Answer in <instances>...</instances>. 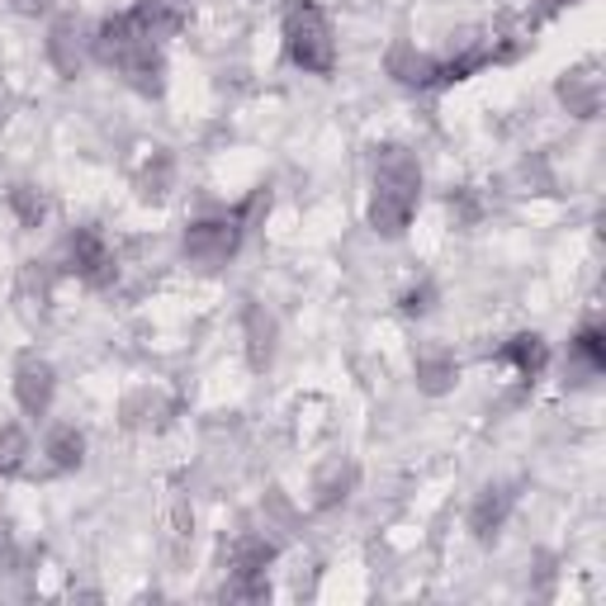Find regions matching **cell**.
<instances>
[{
    "mask_svg": "<svg viewBox=\"0 0 606 606\" xmlns=\"http://www.w3.org/2000/svg\"><path fill=\"white\" fill-rule=\"evenodd\" d=\"M498 360H508V365L522 370V380H536V374L545 370V360H550V351H545L540 337H512V341L498 351Z\"/></svg>",
    "mask_w": 606,
    "mask_h": 606,
    "instance_id": "obj_7",
    "label": "cell"
},
{
    "mask_svg": "<svg viewBox=\"0 0 606 606\" xmlns=\"http://www.w3.org/2000/svg\"><path fill=\"white\" fill-rule=\"evenodd\" d=\"M237 247V223L233 219H205V223H195L190 233H185V256L199 266H219L228 261Z\"/></svg>",
    "mask_w": 606,
    "mask_h": 606,
    "instance_id": "obj_3",
    "label": "cell"
},
{
    "mask_svg": "<svg viewBox=\"0 0 606 606\" xmlns=\"http://www.w3.org/2000/svg\"><path fill=\"white\" fill-rule=\"evenodd\" d=\"M67 256H71V270H77L85 284H109L114 280V252L105 247V237H100L95 228H81V233L67 242Z\"/></svg>",
    "mask_w": 606,
    "mask_h": 606,
    "instance_id": "obj_4",
    "label": "cell"
},
{
    "mask_svg": "<svg viewBox=\"0 0 606 606\" xmlns=\"http://www.w3.org/2000/svg\"><path fill=\"white\" fill-rule=\"evenodd\" d=\"M284 48H290L294 67L313 71V77H331V67H337V43H331V24H327V14L317 10V5L290 10V20H284Z\"/></svg>",
    "mask_w": 606,
    "mask_h": 606,
    "instance_id": "obj_2",
    "label": "cell"
},
{
    "mask_svg": "<svg viewBox=\"0 0 606 606\" xmlns=\"http://www.w3.org/2000/svg\"><path fill=\"white\" fill-rule=\"evenodd\" d=\"M573 356H579V360H583V365H587V370H593V374H597V370H602V360H606V356H602V331H597V327H587V331H579V341H573Z\"/></svg>",
    "mask_w": 606,
    "mask_h": 606,
    "instance_id": "obj_11",
    "label": "cell"
},
{
    "mask_svg": "<svg viewBox=\"0 0 606 606\" xmlns=\"http://www.w3.org/2000/svg\"><path fill=\"white\" fill-rule=\"evenodd\" d=\"M417 195H422V171H417L408 148H380V156H374V199H370L374 233L398 237L412 223Z\"/></svg>",
    "mask_w": 606,
    "mask_h": 606,
    "instance_id": "obj_1",
    "label": "cell"
},
{
    "mask_svg": "<svg viewBox=\"0 0 606 606\" xmlns=\"http://www.w3.org/2000/svg\"><path fill=\"white\" fill-rule=\"evenodd\" d=\"M24 436H20V427H0V474H10L14 465L24 459Z\"/></svg>",
    "mask_w": 606,
    "mask_h": 606,
    "instance_id": "obj_10",
    "label": "cell"
},
{
    "mask_svg": "<svg viewBox=\"0 0 606 606\" xmlns=\"http://www.w3.org/2000/svg\"><path fill=\"white\" fill-rule=\"evenodd\" d=\"M388 71H394L398 81H408V85H431V81H436V62L422 57V53H412V48H394Z\"/></svg>",
    "mask_w": 606,
    "mask_h": 606,
    "instance_id": "obj_8",
    "label": "cell"
},
{
    "mask_svg": "<svg viewBox=\"0 0 606 606\" xmlns=\"http://www.w3.org/2000/svg\"><path fill=\"white\" fill-rule=\"evenodd\" d=\"M48 455H53V465L57 469H71V465H81V436L77 431H57V436L48 441Z\"/></svg>",
    "mask_w": 606,
    "mask_h": 606,
    "instance_id": "obj_9",
    "label": "cell"
},
{
    "mask_svg": "<svg viewBox=\"0 0 606 606\" xmlns=\"http://www.w3.org/2000/svg\"><path fill=\"white\" fill-rule=\"evenodd\" d=\"M14 394H20V408L24 412H48L53 403V365L38 356H24L20 370H14Z\"/></svg>",
    "mask_w": 606,
    "mask_h": 606,
    "instance_id": "obj_5",
    "label": "cell"
},
{
    "mask_svg": "<svg viewBox=\"0 0 606 606\" xmlns=\"http://www.w3.org/2000/svg\"><path fill=\"white\" fill-rule=\"evenodd\" d=\"M185 10H190V0H142V5L133 10V20L148 28L152 38H166L185 24Z\"/></svg>",
    "mask_w": 606,
    "mask_h": 606,
    "instance_id": "obj_6",
    "label": "cell"
}]
</instances>
